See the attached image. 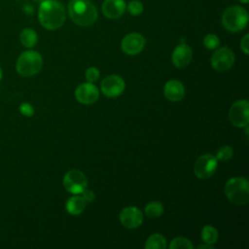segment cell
<instances>
[{
  "mask_svg": "<svg viewBox=\"0 0 249 249\" xmlns=\"http://www.w3.org/2000/svg\"><path fill=\"white\" fill-rule=\"evenodd\" d=\"M43 65V58L36 51H24L19 54L16 63L18 74L22 77H31L40 72Z\"/></svg>",
  "mask_w": 249,
  "mask_h": 249,
  "instance_id": "cell-4",
  "label": "cell"
},
{
  "mask_svg": "<svg viewBox=\"0 0 249 249\" xmlns=\"http://www.w3.org/2000/svg\"><path fill=\"white\" fill-rule=\"evenodd\" d=\"M192 50L187 44H179L172 53V62L178 68H184L192 60Z\"/></svg>",
  "mask_w": 249,
  "mask_h": 249,
  "instance_id": "cell-14",
  "label": "cell"
},
{
  "mask_svg": "<svg viewBox=\"0 0 249 249\" xmlns=\"http://www.w3.org/2000/svg\"><path fill=\"white\" fill-rule=\"evenodd\" d=\"M86 200L83 198V196H71L67 202H66V210L69 214L71 215H79L81 214L85 207H86Z\"/></svg>",
  "mask_w": 249,
  "mask_h": 249,
  "instance_id": "cell-17",
  "label": "cell"
},
{
  "mask_svg": "<svg viewBox=\"0 0 249 249\" xmlns=\"http://www.w3.org/2000/svg\"><path fill=\"white\" fill-rule=\"evenodd\" d=\"M67 11L72 21L83 27L92 25L98 17L95 6L89 0H70Z\"/></svg>",
  "mask_w": 249,
  "mask_h": 249,
  "instance_id": "cell-2",
  "label": "cell"
},
{
  "mask_svg": "<svg viewBox=\"0 0 249 249\" xmlns=\"http://www.w3.org/2000/svg\"><path fill=\"white\" fill-rule=\"evenodd\" d=\"M239 1H240V2H241V3H243V4H247V3H248V1H249V0H239Z\"/></svg>",
  "mask_w": 249,
  "mask_h": 249,
  "instance_id": "cell-31",
  "label": "cell"
},
{
  "mask_svg": "<svg viewBox=\"0 0 249 249\" xmlns=\"http://www.w3.org/2000/svg\"><path fill=\"white\" fill-rule=\"evenodd\" d=\"M19 111H20V113L23 115V116H25V117H31V116H33V114H34V108H33V106L31 105V104H29V103H27V102H23V103H21L20 105H19Z\"/></svg>",
  "mask_w": 249,
  "mask_h": 249,
  "instance_id": "cell-27",
  "label": "cell"
},
{
  "mask_svg": "<svg viewBox=\"0 0 249 249\" xmlns=\"http://www.w3.org/2000/svg\"><path fill=\"white\" fill-rule=\"evenodd\" d=\"M233 155V150L231 146H223L221 147L216 154V159L220 160H229L230 159H231Z\"/></svg>",
  "mask_w": 249,
  "mask_h": 249,
  "instance_id": "cell-25",
  "label": "cell"
},
{
  "mask_svg": "<svg viewBox=\"0 0 249 249\" xmlns=\"http://www.w3.org/2000/svg\"><path fill=\"white\" fill-rule=\"evenodd\" d=\"M234 63V54L227 47L218 49L211 56V65L218 72L229 70Z\"/></svg>",
  "mask_w": 249,
  "mask_h": 249,
  "instance_id": "cell-9",
  "label": "cell"
},
{
  "mask_svg": "<svg viewBox=\"0 0 249 249\" xmlns=\"http://www.w3.org/2000/svg\"><path fill=\"white\" fill-rule=\"evenodd\" d=\"M120 221L124 227L128 229H135L142 224L143 214L137 207L127 206L121 211Z\"/></svg>",
  "mask_w": 249,
  "mask_h": 249,
  "instance_id": "cell-13",
  "label": "cell"
},
{
  "mask_svg": "<svg viewBox=\"0 0 249 249\" xmlns=\"http://www.w3.org/2000/svg\"><path fill=\"white\" fill-rule=\"evenodd\" d=\"M201 237H202V240L205 243L213 245L214 243L217 242L218 231H217V230L214 227H212L210 225H206V226H204L202 228Z\"/></svg>",
  "mask_w": 249,
  "mask_h": 249,
  "instance_id": "cell-20",
  "label": "cell"
},
{
  "mask_svg": "<svg viewBox=\"0 0 249 249\" xmlns=\"http://www.w3.org/2000/svg\"><path fill=\"white\" fill-rule=\"evenodd\" d=\"M125 6L124 0H105L102 4V13L107 18H119L124 13Z\"/></svg>",
  "mask_w": 249,
  "mask_h": 249,
  "instance_id": "cell-15",
  "label": "cell"
},
{
  "mask_svg": "<svg viewBox=\"0 0 249 249\" xmlns=\"http://www.w3.org/2000/svg\"><path fill=\"white\" fill-rule=\"evenodd\" d=\"M240 48L245 54L249 53V35L245 34L240 42Z\"/></svg>",
  "mask_w": 249,
  "mask_h": 249,
  "instance_id": "cell-28",
  "label": "cell"
},
{
  "mask_svg": "<svg viewBox=\"0 0 249 249\" xmlns=\"http://www.w3.org/2000/svg\"><path fill=\"white\" fill-rule=\"evenodd\" d=\"M65 9L57 0H44L38 9V19L48 30L58 29L65 20Z\"/></svg>",
  "mask_w": 249,
  "mask_h": 249,
  "instance_id": "cell-1",
  "label": "cell"
},
{
  "mask_svg": "<svg viewBox=\"0 0 249 249\" xmlns=\"http://www.w3.org/2000/svg\"><path fill=\"white\" fill-rule=\"evenodd\" d=\"M203 44L208 50H215L220 45V39L215 34H207L203 38Z\"/></svg>",
  "mask_w": 249,
  "mask_h": 249,
  "instance_id": "cell-24",
  "label": "cell"
},
{
  "mask_svg": "<svg viewBox=\"0 0 249 249\" xmlns=\"http://www.w3.org/2000/svg\"><path fill=\"white\" fill-rule=\"evenodd\" d=\"M248 23V13L238 5L227 8L222 16L223 26L231 32H239L246 27Z\"/></svg>",
  "mask_w": 249,
  "mask_h": 249,
  "instance_id": "cell-5",
  "label": "cell"
},
{
  "mask_svg": "<svg viewBox=\"0 0 249 249\" xmlns=\"http://www.w3.org/2000/svg\"><path fill=\"white\" fill-rule=\"evenodd\" d=\"M225 194L229 200L236 205H244L249 200V183L243 177H232L225 185Z\"/></svg>",
  "mask_w": 249,
  "mask_h": 249,
  "instance_id": "cell-3",
  "label": "cell"
},
{
  "mask_svg": "<svg viewBox=\"0 0 249 249\" xmlns=\"http://www.w3.org/2000/svg\"><path fill=\"white\" fill-rule=\"evenodd\" d=\"M75 97L82 104H93L99 97V90L92 83H84L76 89Z\"/></svg>",
  "mask_w": 249,
  "mask_h": 249,
  "instance_id": "cell-12",
  "label": "cell"
},
{
  "mask_svg": "<svg viewBox=\"0 0 249 249\" xmlns=\"http://www.w3.org/2000/svg\"><path fill=\"white\" fill-rule=\"evenodd\" d=\"M163 92L168 100L178 102L182 100L185 95V88L181 82L177 80H170L165 84Z\"/></svg>",
  "mask_w": 249,
  "mask_h": 249,
  "instance_id": "cell-16",
  "label": "cell"
},
{
  "mask_svg": "<svg viewBox=\"0 0 249 249\" xmlns=\"http://www.w3.org/2000/svg\"><path fill=\"white\" fill-rule=\"evenodd\" d=\"M217 167L218 162L216 157L211 154H204L196 160L194 172L198 179L205 180L210 178L215 173Z\"/></svg>",
  "mask_w": 249,
  "mask_h": 249,
  "instance_id": "cell-6",
  "label": "cell"
},
{
  "mask_svg": "<svg viewBox=\"0 0 249 249\" xmlns=\"http://www.w3.org/2000/svg\"><path fill=\"white\" fill-rule=\"evenodd\" d=\"M86 78L89 83H93L99 78V71L96 67H89L86 71Z\"/></svg>",
  "mask_w": 249,
  "mask_h": 249,
  "instance_id": "cell-26",
  "label": "cell"
},
{
  "mask_svg": "<svg viewBox=\"0 0 249 249\" xmlns=\"http://www.w3.org/2000/svg\"><path fill=\"white\" fill-rule=\"evenodd\" d=\"M193 247L194 246H193L192 242L189 239L185 238V237H176L169 244L170 249H178V248L192 249Z\"/></svg>",
  "mask_w": 249,
  "mask_h": 249,
  "instance_id": "cell-22",
  "label": "cell"
},
{
  "mask_svg": "<svg viewBox=\"0 0 249 249\" xmlns=\"http://www.w3.org/2000/svg\"><path fill=\"white\" fill-rule=\"evenodd\" d=\"M125 9H127L128 13L132 16H139L140 14H142L144 7L143 4L138 1V0H131L127 6H125Z\"/></svg>",
  "mask_w": 249,
  "mask_h": 249,
  "instance_id": "cell-23",
  "label": "cell"
},
{
  "mask_svg": "<svg viewBox=\"0 0 249 249\" xmlns=\"http://www.w3.org/2000/svg\"><path fill=\"white\" fill-rule=\"evenodd\" d=\"M231 123L237 127H245L249 123V103L246 99L235 101L230 109Z\"/></svg>",
  "mask_w": 249,
  "mask_h": 249,
  "instance_id": "cell-8",
  "label": "cell"
},
{
  "mask_svg": "<svg viewBox=\"0 0 249 249\" xmlns=\"http://www.w3.org/2000/svg\"><path fill=\"white\" fill-rule=\"evenodd\" d=\"M125 84L122 77L118 75H110L101 82V91L108 97H116L123 93Z\"/></svg>",
  "mask_w": 249,
  "mask_h": 249,
  "instance_id": "cell-10",
  "label": "cell"
},
{
  "mask_svg": "<svg viewBox=\"0 0 249 249\" xmlns=\"http://www.w3.org/2000/svg\"><path fill=\"white\" fill-rule=\"evenodd\" d=\"M1 79H2V69L0 67V81H1Z\"/></svg>",
  "mask_w": 249,
  "mask_h": 249,
  "instance_id": "cell-32",
  "label": "cell"
},
{
  "mask_svg": "<svg viewBox=\"0 0 249 249\" xmlns=\"http://www.w3.org/2000/svg\"><path fill=\"white\" fill-rule=\"evenodd\" d=\"M19 41L25 48H33L38 41L36 31L32 28H23L19 33Z\"/></svg>",
  "mask_w": 249,
  "mask_h": 249,
  "instance_id": "cell-18",
  "label": "cell"
},
{
  "mask_svg": "<svg viewBox=\"0 0 249 249\" xmlns=\"http://www.w3.org/2000/svg\"><path fill=\"white\" fill-rule=\"evenodd\" d=\"M146 249H165L166 239L160 233H154L148 237L145 243Z\"/></svg>",
  "mask_w": 249,
  "mask_h": 249,
  "instance_id": "cell-19",
  "label": "cell"
},
{
  "mask_svg": "<svg viewBox=\"0 0 249 249\" xmlns=\"http://www.w3.org/2000/svg\"><path fill=\"white\" fill-rule=\"evenodd\" d=\"M35 2H37V3H41V2H43L44 0H34Z\"/></svg>",
  "mask_w": 249,
  "mask_h": 249,
  "instance_id": "cell-33",
  "label": "cell"
},
{
  "mask_svg": "<svg viewBox=\"0 0 249 249\" xmlns=\"http://www.w3.org/2000/svg\"><path fill=\"white\" fill-rule=\"evenodd\" d=\"M145 46V38L139 33H129L125 35L121 43L123 52L128 55L139 53Z\"/></svg>",
  "mask_w": 249,
  "mask_h": 249,
  "instance_id": "cell-11",
  "label": "cell"
},
{
  "mask_svg": "<svg viewBox=\"0 0 249 249\" xmlns=\"http://www.w3.org/2000/svg\"><path fill=\"white\" fill-rule=\"evenodd\" d=\"M63 186L65 190L71 194H82L88 186L87 177L78 169L69 170L63 177Z\"/></svg>",
  "mask_w": 249,
  "mask_h": 249,
  "instance_id": "cell-7",
  "label": "cell"
},
{
  "mask_svg": "<svg viewBox=\"0 0 249 249\" xmlns=\"http://www.w3.org/2000/svg\"><path fill=\"white\" fill-rule=\"evenodd\" d=\"M198 249H214V247H213V245H211V244H207V243H205V244H201V245H198V247H197Z\"/></svg>",
  "mask_w": 249,
  "mask_h": 249,
  "instance_id": "cell-30",
  "label": "cell"
},
{
  "mask_svg": "<svg viewBox=\"0 0 249 249\" xmlns=\"http://www.w3.org/2000/svg\"><path fill=\"white\" fill-rule=\"evenodd\" d=\"M82 196L86 200V202H91L94 199V194H93V192H91L89 190L83 191Z\"/></svg>",
  "mask_w": 249,
  "mask_h": 249,
  "instance_id": "cell-29",
  "label": "cell"
},
{
  "mask_svg": "<svg viewBox=\"0 0 249 249\" xmlns=\"http://www.w3.org/2000/svg\"><path fill=\"white\" fill-rule=\"evenodd\" d=\"M145 214L149 218H158L163 212V206L159 201H151L145 207Z\"/></svg>",
  "mask_w": 249,
  "mask_h": 249,
  "instance_id": "cell-21",
  "label": "cell"
}]
</instances>
